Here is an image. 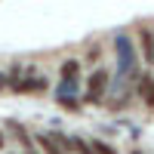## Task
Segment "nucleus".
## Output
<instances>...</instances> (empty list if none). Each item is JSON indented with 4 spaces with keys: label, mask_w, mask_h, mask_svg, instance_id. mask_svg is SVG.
I'll use <instances>...</instances> for the list:
<instances>
[{
    "label": "nucleus",
    "mask_w": 154,
    "mask_h": 154,
    "mask_svg": "<svg viewBox=\"0 0 154 154\" xmlns=\"http://www.w3.org/2000/svg\"><path fill=\"white\" fill-rule=\"evenodd\" d=\"M114 56H117V71L114 74H120V77H133L139 74V49L133 43V37L126 34V31H117L114 34Z\"/></svg>",
    "instance_id": "f257e3e1"
},
{
    "label": "nucleus",
    "mask_w": 154,
    "mask_h": 154,
    "mask_svg": "<svg viewBox=\"0 0 154 154\" xmlns=\"http://www.w3.org/2000/svg\"><path fill=\"white\" fill-rule=\"evenodd\" d=\"M111 86V71L108 68H93V74L86 77V93H83V105H102Z\"/></svg>",
    "instance_id": "f03ea898"
},
{
    "label": "nucleus",
    "mask_w": 154,
    "mask_h": 154,
    "mask_svg": "<svg viewBox=\"0 0 154 154\" xmlns=\"http://www.w3.org/2000/svg\"><path fill=\"white\" fill-rule=\"evenodd\" d=\"M136 49L142 53L148 65H154V22H139L136 25Z\"/></svg>",
    "instance_id": "7ed1b4c3"
},
{
    "label": "nucleus",
    "mask_w": 154,
    "mask_h": 154,
    "mask_svg": "<svg viewBox=\"0 0 154 154\" xmlns=\"http://www.w3.org/2000/svg\"><path fill=\"white\" fill-rule=\"evenodd\" d=\"M6 130L16 136L19 142H22V148H25V151H34V136H28V130H25L19 120H6Z\"/></svg>",
    "instance_id": "20e7f679"
},
{
    "label": "nucleus",
    "mask_w": 154,
    "mask_h": 154,
    "mask_svg": "<svg viewBox=\"0 0 154 154\" xmlns=\"http://www.w3.org/2000/svg\"><path fill=\"white\" fill-rule=\"evenodd\" d=\"M56 102H59V108H65L71 114H77L83 108V102L77 99V93H65V89H56Z\"/></svg>",
    "instance_id": "39448f33"
},
{
    "label": "nucleus",
    "mask_w": 154,
    "mask_h": 154,
    "mask_svg": "<svg viewBox=\"0 0 154 154\" xmlns=\"http://www.w3.org/2000/svg\"><path fill=\"white\" fill-rule=\"evenodd\" d=\"M34 148H43V151H49V154H59V151H62L49 133H37V136H34Z\"/></svg>",
    "instance_id": "423d86ee"
},
{
    "label": "nucleus",
    "mask_w": 154,
    "mask_h": 154,
    "mask_svg": "<svg viewBox=\"0 0 154 154\" xmlns=\"http://www.w3.org/2000/svg\"><path fill=\"white\" fill-rule=\"evenodd\" d=\"M59 77H80V59H65L59 68Z\"/></svg>",
    "instance_id": "0eeeda50"
},
{
    "label": "nucleus",
    "mask_w": 154,
    "mask_h": 154,
    "mask_svg": "<svg viewBox=\"0 0 154 154\" xmlns=\"http://www.w3.org/2000/svg\"><path fill=\"white\" fill-rule=\"evenodd\" d=\"M102 53H105V49H102L99 40H96V43H89V46H86V53H83V62H86V65H96V62L102 59Z\"/></svg>",
    "instance_id": "6e6552de"
},
{
    "label": "nucleus",
    "mask_w": 154,
    "mask_h": 154,
    "mask_svg": "<svg viewBox=\"0 0 154 154\" xmlns=\"http://www.w3.org/2000/svg\"><path fill=\"white\" fill-rule=\"evenodd\" d=\"M68 151H80V154H89V142L80 136H68Z\"/></svg>",
    "instance_id": "1a4fd4ad"
},
{
    "label": "nucleus",
    "mask_w": 154,
    "mask_h": 154,
    "mask_svg": "<svg viewBox=\"0 0 154 154\" xmlns=\"http://www.w3.org/2000/svg\"><path fill=\"white\" fill-rule=\"evenodd\" d=\"M89 142V151H99V154H114V145H108V142H102V139H86Z\"/></svg>",
    "instance_id": "9d476101"
},
{
    "label": "nucleus",
    "mask_w": 154,
    "mask_h": 154,
    "mask_svg": "<svg viewBox=\"0 0 154 154\" xmlns=\"http://www.w3.org/2000/svg\"><path fill=\"white\" fill-rule=\"evenodd\" d=\"M139 99H142V102H145V108H148V111H154V80H151V83L145 86V93H142V96H139Z\"/></svg>",
    "instance_id": "9b49d317"
},
{
    "label": "nucleus",
    "mask_w": 154,
    "mask_h": 154,
    "mask_svg": "<svg viewBox=\"0 0 154 154\" xmlns=\"http://www.w3.org/2000/svg\"><path fill=\"white\" fill-rule=\"evenodd\" d=\"M6 86H9V77H6L3 71H0V89H6Z\"/></svg>",
    "instance_id": "f8f14e48"
},
{
    "label": "nucleus",
    "mask_w": 154,
    "mask_h": 154,
    "mask_svg": "<svg viewBox=\"0 0 154 154\" xmlns=\"http://www.w3.org/2000/svg\"><path fill=\"white\" fill-rule=\"evenodd\" d=\"M6 148V136H3V130H0V151Z\"/></svg>",
    "instance_id": "ddd939ff"
}]
</instances>
